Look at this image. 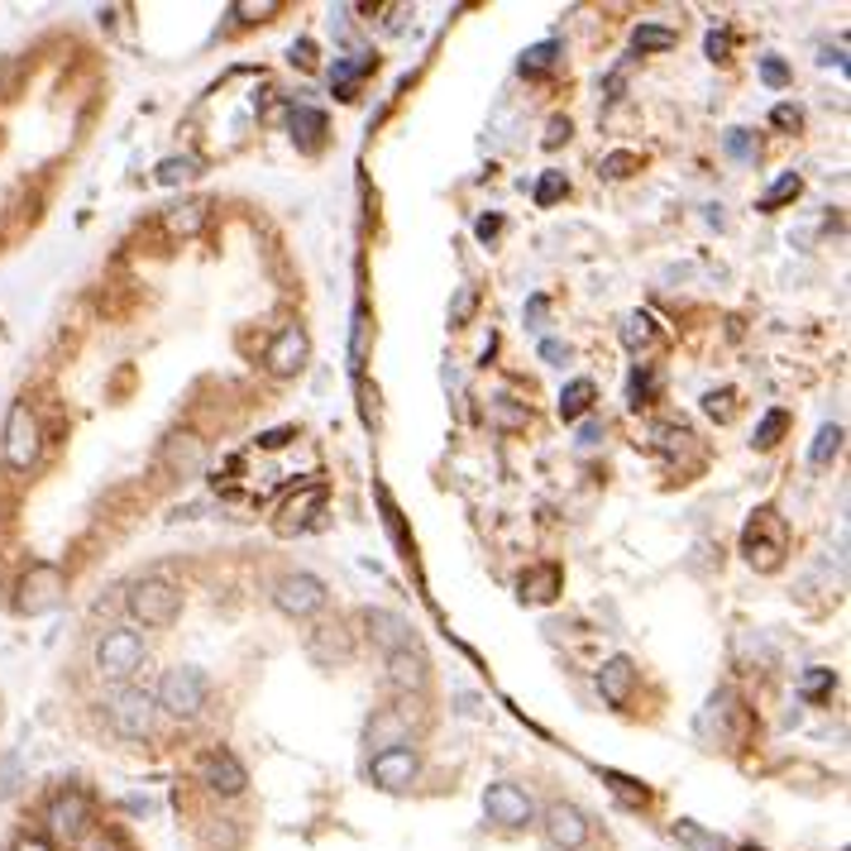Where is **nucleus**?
I'll return each instance as SVG.
<instances>
[{
  "mask_svg": "<svg viewBox=\"0 0 851 851\" xmlns=\"http://www.w3.org/2000/svg\"><path fill=\"white\" fill-rule=\"evenodd\" d=\"M326 584L316 579V574H306V570H287L273 579V608H278L283 617H292V622H306V617H316L321 608H326Z\"/></svg>",
  "mask_w": 851,
  "mask_h": 851,
  "instance_id": "39448f33",
  "label": "nucleus"
},
{
  "mask_svg": "<svg viewBox=\"0 0 851 851\" xmlns=\"http://www.w3.org/2000/svg\"><path fill=\"white\" fill-rule=\"evenodd\" d=\"M292 135L302 139L306 149H316L321 135H326V115L311 111V105H297V111H292Z\"/></svg>",
  "mask_w": 851,
  "mask_h": 851,
  "instance_id": "a878e982",
  "label": "nucleus"
},
{
  "mask_svg": "<svg viewBox=\"0 0 851 851\" xmlns=\"http://www.w3.org/2000/svg\"><path fill=\"white\" fill-rule=\"evenodd\" d=\"M207 225V201H187V207L167 211V230L173 235H197Z\"/></svg>",
  "mask_w": 851,
  "mask_h": 851,
  "instance_id": "c756f323",
  "label": "nucleus"
},
{
  "mask_svg": "<svg viewBox=\"0 0 851 851\" xmlns=\"http://www.w3.org/2000/svg\"><path fill=\"white\" fill-rule=\"evenodd\" d=\"M43 450V430H39V416H34L29 402H15L5 416V464L15 474L34 470V460H39Z\"/></svg>",
  "mask_w": 851,
  "mask_h": 851,
  "instance_id": "423d86ee",
  "label": "nucleus"
},
{
  "mask_svg": "<svg viewBox=\"0 0 851 851\" xmlns=\"http://www.w3.org/2000/svg\"><path fill=\"white\" fill-rule=\"evenodd\" d=\"M273 10H278V5H273V0H263V5H235V15H273Z\"/></svg>",
  "mask_w": 851,
  "mask_h": 851,
  "instance_id": "864d4df0",
  "label": "nucleus"
},
{
  "mask_svg": "<svg viewBox=\"0 0 851 851\" xmlns=\"http://www.w3.org/2000/svg\"><path fill=\"white\" fill-rule=\"evenodd\" d=\"M306 651H311V661H321V665L350 661L354 637H350V627H345L340 617H335V622H316V627L306 631Z\"/></svg>",
  "mask_w": 851,
  "mask_h": 851,
  "instance_id": "f3484780",
  "label": "nucleus"
},
{
  "mask_svg": "<svg viewBox=\"0 0 851 851\" xmlns=\"http://www.w3.org/2000/svg\"><path fill=\"white\" fill-rule=\"evenodd\" d=\"M388 689L398 693V699H422L430 689V661L416 641L388 655Z\"/></svg>",
  "mask_w": 851,
  "mask_h": 851,
  "instance_id": "ddd939ff",
  "label": "nucleus"
},
{
  "mask_svg": "<svg viewBox=\"0 0 851 851\" xmlns=\"http://www.w3.org/2000/svg\"><path fill=\"white\" fill-rule=\"evenodd\" d=\"M669 837H675L679 847H689V851H733L717 833H703L699 823H689V818H679L675 828H669Z\"/></svg>",
  "mask_w": 851,
  "mask_h": 851,
  "instance_id": "5701e85b",
  "label": "nucleus"
},
{
  "mask_svg": "<svg viewBox=\"0 0 851 851\" xmlns=\"http://www.w3.org/2000/svg\"><path fill=\"white\" fill-rule=\"evenodd\" d=\"M555 58H560V43L546 39V43H536V48H526V53H522V72H531V77H536V72H550V67H555Z\"/></svg>",
  "mask_w": 851,
  "mask_h": 851,
  "instance_id": "2f4dec72",
  "label": "nucleus"
},
{
  "mask_svg": "<svg viewBox=\"0 0 851 851\" xmlns=\"http://www.w3.org/2000/svg\"><path fill=\"white\" fill-rule=\"evenodd\" d=\"M125 608H129V617H135L139 627L163 631V627H173V622L183 617V589H177L173 579H163V574H149V579L129 584Z\"/></svg>",
  "mask_w": 851,
  "mask_h": 851,
  "instance_id": "f257e3e1",
  "label": "nucleus"
},
{
  "mask_svg": "<svg viewBox=\"0 0 851 851\" xmlns=\"http://www.w3.org/2000/svg\"><path fill=\"white\" fill-rule=\"evenodd\" d=\"M837 450H842V426L828 422V426H818V436H813V450H809V464H833L837 460Z\"/></svg>",
  "mask_w": 851,
  "mask_h": 851,
  "instance_id": "bb28decb",
  "label": "nucleus"
},
{
  "mask_svg": "<svg viewBox=\"0 0 851 851\" xmlns=\"http://www.w3.org/2000/svg\"><path fill=\"white\" fill-rule=\"evenodd\" d=\"M201 785L211 789V794H221V799H235V794H245V785H249V771H245V761L235 756V751H225V747H215L201 756Z\"/></svg>",
  "mask_w": 851,
  "mask_h": 851,
  "instance_id": "2eb2a0df",
  "label": "nucleus"
},
{
  "mask_svg": "<svg viewBox=\"0 0 851 851\" xmlns=\"http://www.w3.org/2000/svg\"><path fill=\"white\" fill-rule=\"evenodd\" d=\"M536 823H541V837L550 851H579L589 842V813L579 804H570V799H555V804H546L536 813Z\"/></svg>",
  "mask_w": 851,
  "mask_h": 851,
  "instance_id": "0eeeda50",
  "label": "nucleus"
},
{
  "mask_svg": "<svg viewBox=\"0 0 851 851\" xmlns=\"http://www.w3.org/2000/svg\"><path fill=\"white\" fill-rule=\"evenodd\" d=\"M593 398H598L593 378L565 383V392H560V416H565V422H584V416H589V406H593Z\"/></svg>",
  "mask_w": 851,
  "mask_h": 851,
  "instance_id": "4be33fe9",
  "label": "nucleus"
},
{
  "mask_svg": "<svg viewBox=\"0 0 851 851\" xmlns=\"http://www.w3.org/2000/svg\"><path fill=\"white\" fill-rule=\"evenodd\" d=\"M498 230H502L498 215H478V225H474V235H478V239H493Z\"/></svg>",
  "mask_w": 851,
  "mask_h": 851,
  "instance_id": "09e8293b",
  "label": "nucleus"
},
{
  "mask_svg": "<svg viewBox=\"0 0 851 851\" xmlns=\"http://www.w3.org/2000/svg\"><path fill=\"white\" fill-rule=\"evenodd\" d=\"M15 851H53V842H48V837H20Z\"/></svg>",
  "mask_w": 851,
  "mask_h": 851,
  "instance_id": "603ef678",
  "label": "nucleus"
},
{
  "mask_svg": "<svg viewBox=\"0 0 851 851\" xmlns=\"http://www.w3.org/2000/svg\"><path fill=\"white\" fill-rule=\"evenodd\" d=\"M77 847H82V851H120V847H115V837H105V833H96V828H91L87 837H82Z\"/></svg>",
  "mask_w": 851,
  "mask_h": 851,
  "instance_id": "a18cd8bd",
  "label": "nucleus"
},
{
  "mask_svg": "<svg viewBox=\"0 0 851 851\" xmlns=\"http://www.w3.org/2000/svg\"><path fill=\"white\" fill-rule=\"evenodd\" d=\"M785 430H789V412H785V406H775V412H765L756 422V436H751V440H756V450H775Z\"/></svg>",
  "mask_w": 851,
  "mask_h": 851,
  "instance_id": "c85d7f7f",
  "label": "nucleus"
},
{
  "mask_svg": "<svg viewBox=\"0 0 851 851\" xmlns=\"http://www.w3.org/2000/svg\"><path fill=\"white\" fill-rule=\"evenodd\" d=\"M359 622H364L368 641L383 646L388 655L402 651V646H412V627H406V617L388 613V608H364V613H359Z\"/></svg>",
  "mask_w": 851,
  "mask_h": 851,
  "instance_id": "a211bd4d",
  "label": "nucleus"
},
{
  "mask_svg": "<svg viewBox=\"0 0 851 851\" xmlns=\"http://www.w3.org/2000/svg\"><path fill=\"white\" fill-rule=\"evenodd\" d=\"M63 593H67L63 570L48 565V560H39V565L24 570V579H20V589H15V603H20V613L39 617V613H48V608L63 603Z\"/></svg>",
  "mask_w": 851,
  "mask_h": 851,
  "instance_id": "6e6552de",
  "label": "nucleus"
},
{
  "mask_svg": "<svg viewBox=\"0 0 851 851\" xmlns=\"http://www.w3.org/2000/svg\"><path fill=\"white\" fill-rule=\"evenodd\" d=\"M771 120H775V125H780V129H799V125H804V111H799V105H775V111H771Z\"/></svg>",
  "mask_w": 851,
  "mask_h": 851,
  "instance_id": "37998d69",
  "label": "nucleus"
},
{
  "mask_svg": "<svg viewBox=\"0 0 851 851\" xmlns=\"http://www.w3.org/2000/svg\"><path fill=\"white\" fill-rule=\"evenodd\" d=\"M512 398H493L488 402V416H493V426H526V412L522 406H508Z\"/></svg>",
  "mask_w": 851,
  "mask_h": 851,
  "instance_id": "e433bc0d",
  "label": "nucleus"
},
{
  "mask_svg": "<svg viewBox=\"0 0 851 851\" xmlns=\"http://www.w3.org/2000/svg\"><path fill=\"white\" fill-rule=\"evenodd\" d=\"M143 655H149V646H143L135 627H111L96 641V675L111 679V685H129L135 669L143 665Z\"/></svg>",
  "mask_w": 851,
  "mask_h": 851,
  "instance_id": "7ed1b4c3",
  "label": "nucleus"
},
{
  "mask_svg": "<svg viewBox=\"0 0 851 851\" xmlns=\"http://www.w3.org/2000/svg\"><path fill=\"white\" fill-rule=\"evenodd\" d=\"M727 153H733V159H756V139L747 135V129H727Z\"/></svg>",
  "mask_w": 851,
  "mask_h": 851,
  "instance_id": "ea45409f",
  "label": "nucleus"
},
{
  "mask_svg": "<svg viewBox=\"0 0 851 851\" xmlns=\"http://www.w3.org/2000/svg\"><path fill=\"white\" fill-rule=\"evenodd\" d=\"M570 191V177L565 173H546L541 183H536V207H550V201H560Z\"/></svg>",
  "mask_w": 851,
  "mask_h": 851,
  "instance_id": "f704fd0d",
  "label": "nucleus"
},
{
  "mask_svg": "<svg viewBox=\"0 0 851 851\" xmlns=\"http://www.w3.org/2000/svg\"><path fill=\"white\" fill-rule=\"evenodd\" d=\"M197 173H201V163L191 159V153H183V159L173 153V159H163L159 167H153V177H159L163 187H183V183H191Z\"/></svg>",
  "mask_w": 851,
  "mask_h": 851,
  "instance_id": "393cba45",
  "label": "nucleus"
},
{
  "mask_svg": "<svg viewBox=\"0 0 851 851\" xmlns=\"http://www.w3.org/2000/svg\"><path fill=\"white\" fill-rule=\"evenodd\" d=\"M833 685H837V675L823 669V665H813V669L799 675V693H804V699H823V693H833Z\"/></svg>",
  "mask_w": 851,
  "mask_h": 851,
  "instance_id": "473e14b6",
  "label": "nucleus"
},
{
  "mask_svg": "<svg viewBox=\"0 0 851 851\" xmlns=\"http://www.w3.org/2000/svg\"><path fill=\"white\" fill-rule=\"evenodd\" d=\"M20 77H24V63H20V58H0V101H10V96H15Z\"/></svg>",
  "mask_w": 851,
  "mask_h": 851,
  "instance_id": "4c0bfd02",
  "label": "nucleus"
},
{
  "mask_svg": "<svg viewBox=\"0 0 851 851\" xmlns=\"http://www.w3.org/2000/svg\"><path fill=\"white\" fill-rule=\"evenodd\" d=\"M631 689H637V665H631V655H613V661H603L598 669V693H603L613 709L631 699Z\"/></svg>",
  "mask_w": 851,
  "mask_h": 851,
  "instance_id": "6ab92c4d",
  "label": "nucleus"
},
{
  "mask_svg": "<svg viewBox=\"0 0 851 851\" xmlns=\"http://www.w3.org/2000/svg\"><path fill=\"white\" fill-rule=\"evenodd\" d=\"M368 747L374 751H392V747H412V723L402 709H383L368 723Z\"/></svg>",
  "mask_w": 851,
  "mask_h": 851,
  "instance_id": "aec40b11",
  "label": "nucleus"
},
{
  "mask_svg": "<svg viewBox=\"0 0 851 851\" xmlns=\"http://www.w3.org/2000/svg\"><path fill=\"white\" fill-rule=\"evenodd\" d=\"M727 48H733V39H727V34H709V58H713V63H723Z\"/></svg>",
  "mask_w": 851,
  "mask_h": 851,
  "instance_id": "de8ad7c7",
  "label": "nucleus"
},
{
  "mask_svg": "<svg viewBox=\"0 0 851 851\" xmlns=\"http://www.w3.org/2000/svg\"><path fill=\"white\" fill-rule=\"evenodd\" d=\"M637 167H641V159H637V153L617 149V153H608V159H603V167H598V173H603V177H631V173H637Z\"/></svg>",
  "mask_w": 851,
  "mask_h": 851,
  "instance_id": "c9c22d12",
  "label": "nucleus"
},
{
  "mask_svg": "<svg viewBox=\"0 0 851 851\" xmlns=\"http://www.w3.org/2000/svg\"><path fill=\"white\" fill-rule=\"evenodd\" d=\"M474 302H478V292H474V287H460V292H454V306H450V326H454V330H460L464 321H470Z\"/></svg>",
  "mask_w": 851,
  "mask_h": 851,
  "instance_id": "58836bf2",
  "label": "nucleus"
},
{
  "mask_svg": "<svg viewBox=\"0 0 851 851\" xmlns=\"http://www.w3.org/2000/svg\"><path fill=\"white\" fill-rule=\"evenodd\" d=\"M555 584H560L555 570H536L531 579H522V598H531V603H546V598H555Z\"/></svg>",
  "mask_w": 851,
  "mask_h": 851,
  "instance_id": "72a5a7b5",
  "label": "nucleus"
},
{
  "mask_svg": "<svg viewBox=\"0 0 851 851\" xmlns=\"http://www.w3.org/2000/svg\"><path fill=\"white\" fill-rule=\"evenodd\" d=\"M570 139V120L565 115H555V120H550V125H546V149H560V143H565Z\"/></svg>",
  "mask_w": 851,
  "mask_h": 851,
  "instance_id": "c03bdc74",
  "label": "nucleus"
},
{
  "mask_svg": "<svg viewBox=\"0 0 851 851\" xmlns=\"http://www.w3.org/2000/svg\"><path fill=\"white\" fill-rule=\"evenodd\" d=\"M101 709H105V723L129 741H143L153 733V723H159V703H153V693H143L135 685H120Z\"/></svg>",
  "mask_w": 851,
  "mask_h": 851,
  "instance_id": "20e7f679",
  "label": "nucleus"
},
{
  "mask_svg": "<svg viewBox=\"0 0 851 851\" xmlns=\"http://www.w3.org/2000/svg\"><path fill=\"white\" fill-rule=\"evenodd\" d=\"M761 82L765 87H789V67L780 58H761Z\"/></svg>",
  "mask_w": 851,
  "mask_h": 851,
  "instance_id": "79ce46f5",
  "label": "nucleus"
},
{
  "mask_svg": "<svg viewBox=\"0 0 851 851\" xmlns=\"http://www.w3.org/2000/svg\"><path fill=\"white\" fill-rule=\"evenodd\" d=\"M368 780H374L378 789H388V794H406V789L422 780V756H416V747L374 751V761H368Z\"/></svg>",
  "mask_w": 851,
  "mask_h": 851,
  "instance_id": "9d476101",
  "label": "nucleus"
},
{
  "mask_svg": "<svg viewBox=\"0 0 851 851\" xmlns=\"http://www.w3.org/2000/svg\"><path fill=\"white\" fill-rule=\"evenodd\" d=\"M321 508H326V488H321V484H311L302 498H292V502H287V508H283V522H278V531H297V526H306V522H311V512H321Z\"/></svg>",
  "mask_w": 851,
  "mask_h": 851,
  "instance_id": "412c9836",
  "label": "nucleus"
},
{
  "mask_svg": "<svg viewBox=\"0 0 851 851\" xmlns=\"http://www.w3.org/2000/svg\"><path fill=\"white\" fill-rule=\"evenodd\" d=\"M287 440H292V430L283 426V430H268V436H259V446H263V450H283Z\"/></svg>",
  "mask_w": 851,
  "mask_h": 851,
  "instance_id": "8fccbe9b",
  "label": "nucleus"
},
{
  "mask_svg": "<svg viewBox=\"0 0 851 851\" xmlns=\"http://www.w3.org/2000/svg\"><path fill=\"white\" fill-rule=\"evenodd\" d=\"M799 191H804V177H799V173H780V177H775V183H771V191H765V197H761V211H775V207H785V201H794Z\"/></svg>",
  "mask_w": 851,
  "mask_h": 851,
  "instance_id": "7c9ffc66",
  "label": "nucleus"
},
{
  "mask_svg": "<svg viewBox=\"0 0 851 851\" xmlns=\"http://www.w3.org/2000/svg\"><path fill=\"white\" fill-rule=\"evenodd\" d=\"M608 780H613V789L627 804H646V789H631V780H622V775H608Z\"/></svg>",
  "mask_w": 851,
  "mask_h": 851,
  "instance_id": "49530a36",
  "label": "nucleus"
},
{
  "mask_svg": "<svg viewBox=\"0 0 851 851\" xmlns=\"http://www.w3.org/2000/svg\"><path fill=\"white\" fill-rule=\"evenodd\" d=\"M163 470L173 478H201L207 474V440L191 430H173L163 440Z\"/></svg>",
  "mask_w": 851,
  "mask_h": 851,
  "instance_id": "dca6fc26",
  "label": "nucleus"
},
{
  "mask_svg": "<svg viewBox=\"0 0 851 851\" xmlns=\"http://www.w3.org/2000/svg\"><path fill=\"white\" fill-rule=\"evenodd\" d=\"M703 412L709 416H733V388H723V392H703Z\"/></svg>",
  "mask_w": 851,
  "mask_h": 851,
  "instance_id": "a19ab883",
  "label": "nucleus"
},
{
  "mask_svg": "<svg viewBox=\"0 0 851 851\" xmlns=\"http://www.w3.org/2000/svg\"><path fill=\"white\" fill-rule=\"evenodd\" d=\"M622 345H627V350H646V345H655V321L646 316V311H631V316L622 321Z\"/></svg>",
  "mask_w": 851,
  "mask_h": 851,
  "instance_id": "cd10ccee",
  "label": "nucleus"
},
{
  "mask_svg": "<svg viewBox=\"0 0 851 851\" xmlns=\"http://www.w3.org/2000/svg\"><path fill=\"white\" fill-rule=\"evenodd\" d=\"M484 813L498 828H526V823H536V799L512 780H493L484 789Z\"/></svg>",
  "mask_w": 851,
  "mask_h": 851,
  "instance_id": "9b49d317",
  "label": "nucleus"
},
{
  "mask_svg": "<svg viewBox=\"0 0 851 851\" xmlns=\"http://www.w3.org/2000/svg\"><path fill=\"white\" fill-rule=\"evenodd\" d=\"M741 550H747L751 565L775 570L785 555V522L775 517V508H761L756 517L747 522V536H741Z\"/></svg>",
  "mask_w": 851,
  "mask_h": 851,
  "instance_id": "1a4fd4ad",
  "label": "nucleus"
},
{
  "mask_svg": "<svg viewBox=\"0 0 851 851\" xmlns=\"http://www.w3.org/2000/svg\"><path fill=\"white\" fill-rule=\"evenodd\" d=\"M207 675H201L197 665H173V669H163V679H159V689H153V703L167 713V717H183V723H191L201 709H207Z\"/></svg>",
  "mask_w": 851,
  "mask_h": 851,
  "instance_id": "f03ea898",
  "label": "nucleus"
},
{
  "mask_svg": "<svg viewBox=\"0 0 851 851\" xmlns=\"http://www.w3.org/2000/svg\"><path fill=\"white\" fill-rule=\"evenodd\" d=\"M306 359H311V340H306V330L292 321V326H283L268 340V354H263V364H268L273 378H292V374H302V368H306Z\"/></svg>",
  "mask_w": 851,
  "mask_h": 851,
  "instance_id": "4468645a",
  "label": "nucleus"
},
{
  "mask_svg": "<svg viewBox=\"0 0 851 851\" xmlns=\"http://www.w3.org/2000/svg\"><path fill=\"white\" fill-rule=\"evenodd\" d=\"M541 359H550V364H560V359H570V350L560 340H541Z\"/></svg>",
  "mask_w": 851,
  "mask_h": 851,
  "instance_id": "3c124183",
  "label": "nucleus"
},
{
  "mask_svg": "<svg viewBox=\"0 0 851 851\" xmlns=\"http://www.w3.org/2000/svg\"><path fill=\"white\" fill-rule=\"evenodd\" d=\"M679 34L669 29V24H637V34H631V48L637 53H665V48H675Z\"/></svg>",
  "mask_w": 851,
  "mask_h": 851,
  "instance_id": "b1692460",
  "label": "nucleus"
},
{
  "mask_svg": "<svg viewBox=\"0 0 851 851\" xmlns=\"http://www.w3.org/2000/svg\"><path fill=\"white\" fill-rule=\"evenodd\" d=\"M48 833L77 847L82 837L91 833V799L82 794V789H63V794H53V799H48Z\"/></svg>",
  "mask_w": 851,
  "mask_h": 851,
  "instance_id": "f8f14e48",
  "label": "nucleus"
}]
</instances>
